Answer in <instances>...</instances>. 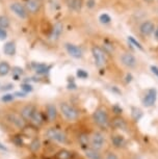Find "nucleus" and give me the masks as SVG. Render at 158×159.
<instances>
[{"instance_id":"obj_45","label":"nucleus","mask_w":158,"mask_h":159,"mask_svg":"<svg viewBox=\"0 0 158 159\" xmlns=\"http://www.w3.org/2000/svg\"><path fill=\"white\" fill-rule=\"evenodd\" d=\"M131 80H132V76H131L130 74H128L127 75V82H130Z\"/></svg>"},{"instance_id":"obj_41","label":"nucleus","mask_w":158,"mask_h":159,"mask_svg":"<svg viewBox=\"0 0 158 159\" xmlns=\"http://www.w3.org/2000/svg\"><path fill=\"white\" fill-rule=\"evenodd\" d=\"M13 88H14L13 84H7V85H4L3 88H1V91H10V89H11Z\"/></svg>"},{"instance_id":"obj_20","label":"nucleus","mask_w":158,"mask_h":159,"mask_svg":"<svg viewBox=\"0 0 158 159\" xmlns=\"http://www.w3.org/2000/svg\"><path fill=\"white\" fill-rule=\"evenodd\" d=\"M82 4H83L82 0H70L69 1V7L75 11H81Z\"/></svg>"},{"instance_id":"obj_21","label":"nucleus","mask_w":158,"mask_h":159,"mask_svg":"<svg viewBox=\"0 0 158 159\" xmlns=\"http://www.w3.org/2000/svg\"><path fill=\"white\" fill-rule=\"evenodd\" d=\"M40 149H41V140L38 139V137H35L30 143V145H29V150H30L32 153H37Z\"/></svg>"},{"instance_id":"obj_28","label":"nucleus","mask_w":158,"mask_h":159,"mask_svg":"<svg viewBox=\"0 0 158 159\" xmlns=\"http://www.w3.org/2000/svg\"><path fill=\"white\" fill-rule=\"evenodd\" d=\"M49 68L47 67L46 65H38L35 67V71H37L38 74H46L48 72Z\"/></svg>"},{"instance_id":"obj_29","label":"nucleus","mask_w":158,"mask_h":159,"mask_svg":"<svg viewBox=\"0 0 158 159\" xmlns=\"http://www.w3.org/2000/svg\"><path fill=\"white\" fill-rule=\"evenodd\" d=\"M13 143L17 147H23V145H24V143H23V139H22V136H21V135L14 136L13 137Z\"/></svg>"},{"instance_id":"obj_40","label":"nucleus","mask_w":158,"mask_h":159,"mask_svg":"<svg viewBox=\"0 0 158 159\" xmlns=\"http://www.w3.org/2000/svg\"><path fill=\"white\" fill-rule=\"evenodd\" d=\"M15 96L19 98H25L26 97V93H21V92H17L15 93Z\"/></svg>"},{"instance_id":"obj_2","label":"nucleus","mask_w":158,"mask_h":159,"mask_svg":"<svg viewBox=\"0 0 158 159\" xmlns=\"http://www.w3.org/2000/svg\"><path fill=\"white\" fill-rule=\"evenodd\" d=\"M93 119L95 123H96L98 126H100V127L105 128L109 124L108 115H107L106 110L104 108H98L95 110V112L93 113Z\"/></svg>"},{"instance_id":"obj_12","label":"nucleus","mask_w":158,"mask_h":159,"mask_svg":"<svg viewBox=\"0 0 158 159\" xmlns=\"http://www.w3.org/2000/svg\"><path fill=\"white\" fill-rule=\"evenodd\" d=\"M35 110H37V108H35L34 105L28 104L23 107L22 110H21V116H22L25 121H31L32 116H34V113L35 112Z\"/></svg>"},{"instance_id":"obj_22","label":"nucleus","mask_w":158,"mask_h":159,"mask_svg":"<svg viewBox=\"0 0 158 159\" xmlns=\"http://www.w3.org/2000/svg\"><path fill=\"white\" fill-rule=\"evenodd\" d=\"M88 143H89V139H88V134H85V133L80 134V136H79V143H80V146H81V148L83 150L88 149Z\"/></svg>"},{"instance_id":"obj_16","label":"nucleus","mask_w":158,"mask_h":159,"mask_svg":"<svg viewBox=\"0 0 158 159\" xmlns=\"http://www.w3.org/2000/svg\"><path fill=\"white\" fill-rule=\"evenodd\" d=\"M84 153H85V156L88 159H102V156L98 150L94 149V148H88L84 150Z\"/></svg>"},{"instance_id":"obj_31","label":"nucleus","mask_w":158,"mask_h":159,"mask_svg":"<svg viewBox=\"0 0 158 159\" xmlns=\"http://www.w3.org/2000/svg\"><path fill=\"white\" fill-rule=\"evenodd\" d=\"M128 41H129L131 44H133L136 48H138L139 50H144V48H142V46L141 45V43H138V42L136 41L133 37H128Z\"/></svg>"},{"instance_id":"obj_7","label":"nucleus","mask_w":158,"mask_h":159,"mask_svg":"<svg viewBox=\"0 0 158 159\" xmlns=\"http://www.w3.org/2000/svg\"><path fill=\"white\" fill-rule=\"evenodd\" d=\"M10 8L13 11V13H15V15H17L21 19H25L27 17V10L21 3H19V2H13V3H11Z\"/></svg>"},{"instance_id":"obj_43","label":"nucleus","mask_w":158,"mask_h":159,"mask_svg":"<svg viewBox=\"0 0 158 159\" xmlns=\"http://www.w3.org/2000/svg\"><path fill=\"white\" fill-rule=\"evenodd\" d=\"M0 151H4V152L7 151V148L4 145H2L1 143H0Z\"/></svg>"},{"instance_id":"obj_34","label":"nucleus","mask_w":158,"mask_h":159,"mask_svg":"<svg viewBox=\"0 0 158 159\" xmlns=\"http://www.w3.org/2000/svg\"><path fill=\"white\" fill-rule=\"evenodd\" d=\"M21 89H23L25 93H30V92H32V86L30 85V84H27V83H23L22 85H21Z\"/></svg>"},{"instance_id":"obj_27","label":"nucleus","mask_w":158,"mask_h":159,"mask_svg":"<svg viewBox=\"0 0 158 159\" xmlns=\"http://www.w3.org/2000/svg\"><path fill=\"white\" fill-rule=\"evenodd\" d=\"M10 26V19L7 16H0V27L7 28Z\"/></svg>"},{"instance_id":"obj_8","label":"nucleus","mask_w":158,"mask_h":159,"mask_svg":"<svg viewBox=\"0 0 158 159\" xmlns=\"http://www.w3.org/2000/svg\"><path fill=\"white\" fill-rule=\"evenodd\" d=\"M104 143H105V139H104L103 134L101 133V132H95L91 139L92 147L96 150H100L103 147Z\"/></svg>"},{"instance_id":"obj_6","label":"nucleus","mask_w":158,"mask_h":159,"mask_svg":"<svg viewBox=\"0 0 158 159\" xmlns=\"http://www.w3.org/2000/svg\"><path fill=\"white\" fill-rule=\"evenodd\" d=\"M121 62L126 68H129V69L135 68L136 65H138V61H136L135 56L129 52H125L121 55Z\"/></svg>"},{"instance_id":"obj_39","label":"nucleus","mask_w":158,"mask_h":159,"mask_svg":"<svg viewBox=\"0 0 158 159\" xmlns=\"http://www.w3.org/2000/svg\"><path fill=\"white\" fill-rule=\"evenodd\" d=\"M106 159H119V158L115 153H108L106 156Z\"/></svg>"},{"instance_id":"obj_11","label":"nucleus","mask_w":158,"mask_h":159,"mask_svg":"<svg viewBox=\"0 0 158 159\" xmlns=\"http://www.w3.org/2000/svg\"><path fill=\"white\" fill-rule=\"evenodd\" d=\"M155 30V25L152 21L148 20V21H145L141 24L139 26V31L142 35H150L154 32Z\"/></svg>"},{"instance_id":"obj_18","label":"nucleus","mask_w":158,"mask_h":159,"mask_svg":"<svg viewBox=\"0 0 158 159\" xmlns=\"http://www.w3.org/2000/svg\"><path fill=\"white\" fill-rule=\"evenodd\" d=\"M3 52L7 55H14L16 53V45L14 42H7L3 46Z\"/></svg>"},{"instance_id":"obj_25","label":"nucleus","mask_w":158,"mask_h":159,"mask_svg":"<svg viewBox=\"0 0 158 159\" xmlns=\"http://www.w3.org/2000/svg\"><path fill=\"white\" fill-rule=\"evenodd\" d=\"M43 115H42V112L38 111V110H35V112L34 113V116H32V119L31 121L34 123V124L37 125H41L42 123H43Z\"/></svg>"},{"instance_id":"obj_19","label":"nucleus","mask_w":158,"mask_h":159,"mask_svg":"<svg viewBox=\"0 0 158 159\" xmlns=\"http://www.w3.org/2000/svg\"><path fill=\"white\" fill-rule=\"evenodd\" d=\"M111 142L114 143V146L115 148H121V147H124V145L126 143V140H125L124 136L122 135H115L111 137Z\"/></svg>"},{"instance_id":"obj_5","label":"nucleus","mask_w":158,"mask_h":159,"mask_svg":"<svg viewBox=\"0 0 158 159\" xmlns=\"http://www.w3.org/2000/svg\"><path fill=\"white\" fill-rule=\"evenodd\" d=\"M7 120L11 123V124H13L15 127H17L18 129H23L25 127V120L21 116L17 115V113H14V112L7 113Z\"/></svg>"},{"instance_id":"obj_15","label":"nucleus","mask_w":158,"mask_h":159,"mask_svg":"<svg viewBox=\"0 0 158 159\" xmlns=\"http://www.w3.org/2000/svg\"><path fill=\"white\" fill-rule=\"evenodd\" d=\"M47 116H48L49 122H54L57 116V110L56 107L53 104H48L47 105Z\"/></svg>"},{"instance_id":"obj_1","label":"nucleus","mask_w":158,"mask_h":159,"mask_svg":"<svg viewBox=\"0 0 158 159\" xmlns=\"http://www.w3.org/2000/svg\"><path fill=\"white\" fill-rule=\"evenodd\" d=\"M61 111L68 121H76L79 118V111L67 102L61 103Z\"/></svg>"},{"instance_id":"obj_23","label":"nucleus","mask_w":158,"mask_h":159,"mask_svg":"<svg viewBox=\"0 0 158 159\" xmlns=\"http://www.w3.org/2000/svg\"><path fill=\"white\" fill-rule=\"evenodd\" d=\"M11 67L7 61H2L0 62V76H5L10 73Z\"/></svg>"},{"instance_id":"obj_42","label":"nucleus","mask_w":158,"mask_h":159,"mask_svg":"<svg viewBox=\"0 0 158 159\" xmlns=\"http://www.w3.org/2000/svg\"><path fill=\"white\" fill-rule=\"evenodd\" d=\"M151 70H152V72H153L155 75H156V76H158V68L157 67H154V66H152Z\"/></svg>"},{"instance_id":"obj_10","label":"nucleus","mask_w":158,"mask_h":159,"mask_svg":"<svg viewBox=\"0 0 158 159\" xmlns=\"http://www.w3.org/2000/svg\"><path fill=\"white\" fill-rule=\"evenodd\" d=\"M65 50L69 54L72 56L74 58H81L82 57V50L80 49L78 46L74 44H70V43H67L65 45Z\"/></svg>"},{"instance_id":"obj_24","label":"nucleus","mask_w":158,"mask_h":159,"mask_svg":"<svg viewBox=\"0 0 158 159\" xmlns=\"http://www.w3.org/2000/svg\"><path fill=\"white\" fill-rule=\"evenodd\" d=\"M131 116H132V119L135 122L139 121V120L142 119V110L138 109V108H136V107H132V109H131Z\"/></svg>"},{"instance_id":"obj_47","label":"nucleus","mask_w":158,"mask_h":159,"mask_svg":"<svg viewBox=\"0 0 158 159\" xmlns=\"http://www.w3.org/2000/svg\"><path fill=\"white\" fill-rule=\"evenodd\" d=\"M144 1H146V2H148V3H151L153 0H144Z\"/></svg>"},{"instance_id":"obj_13","label":"nucleus","mask_w":158,"mask_h":159,"mask_svg":"<svg viewBox=\"0 0 158 159\" xmlns=\"http://www.w3.org/2000/svg\"><path fill=\"white\" fill-rule=\"evenodd\" d=\"M25 7L30 14H37L41 8V2L40 0H27Z\"/></svg>"},{"instance_id":"obj_26","label":"nucleus","mask_w":158,"mask_h":159,"mask_svg":"<svg viewBox=\"0 0 158 159\" xmlns=\"http://www.w3.org/2000/svg\"><path fill=\"white\" fill-rule=\"evenodd\" d=\"M71 153L67 150H61L57 154H56V159H70Z\"/></svg>"},{"instance_id":"obj_37","label":"nucleus","mask_w":158,"mask_h":159,"mask_svg":"<svg viewBox=\"0 0 158 159\" xmlns=\"http://www.w3.org/2000/svg\"><path fill=\"white\" fill-rule=\"evenodd\" d=\"M86 5H88V8H93L95 5H96V1H95V0H88Z\"/></svg>"},{"instance_id":"obj_17","label":"nucleus","mask_w":158,"mask_h":159,"mask_svg":"<svg viewBox=\"0 0 158 159\" xmlns=\"http://www.w3.org/2000/svg\"><path fill=\"white\" fill-rule=\"evenodd\" d=\"M62 30H64V26H62V24L61 22H57L54 25V27H53L51 38L53 39V40H58L59 37H61V34H62Z\"/></svg>"},{"instance_id":"obj_3","label":"nucleus","mask_w":158,"mask_h":159,"mask_svg":"<svg viewBox=\"0 0 158 159\" xmlns=\"http://www.w3.org/2000/svg\"><path fill=\"white\" fill-rule=\"evenodd\" d=\"M92 53H93V57L95 61V65L98 68H102L106 64V55H105V51L103 49H101L100 47L95 46L92 49Z\"/></svg>"},{"instance_id":"obj_46","label":"nucleus","mask_w":158,"mask_h":159,"mask_svg":"<svg viewBox=\"0 0 158 159\" xmlns=\"http://www.w3.org/2000/svg\"><path fill=\"white\" fill-rule=\"evenodd\" d=\"M68 89H76V85L74 84V83H73V84H69V85H68Z\"/></svg>"},{"instance_id":"obj_14","label":"nucleus","mask_w":158,"mask_h":159,"mask_svg":"<svg viewBox=\"0 0 158 159\" xmlns=\"http://www.w3.org/2000/svg\"><path fill=\"white\" fill-rule=\"evenodd\" d=\"M112 126L117 129H120V130H123V131H126L127 130V123L125 121L124 119L120 118V116H117L112 120Z\"/></svg>"},{"instance_id":"obj_30","label":"nucleus","mask_w":158,"mask_h":159,"mask_svg":"<svg viewBox=\"0 0 158 159\" xmlns=\"http://www.w3.org/2000/svg\"><path fill=\"white\" fill-rule=\"evenodd\" d=\"M99 20H100V22L101 23H103V24H108L110 23V21H111V18L109 17V15H107V14H102L101 16L99 17Z\"/></svg>"},{"instance_id":"obj_35","label":"nucleus","mask_w":158,"mask_h":159,"mask_svg":"<svg viewBox=\"0 0 158 159\" xmlns=\"http://www.w3.org/2000/svg\"><path fill=\"white\" fill-rule=\"evenodd\" d=\"M7 37V30L4 28L0 27V40H5Z\"/></svg>"},{"instance_id":"obj_38","label":"nucleus","mask_w":158,"mask_h":159,"mask_svg":"<svg viewBox=\"0 0 158 159\" xmlns=\"http://www.w3.org/2000/svg\"><path fill=\"white\" fill-rule=\"evenodd\" d=\"M13 71H14L15 74H18V75H22L23 74V70L21 68H19V67H15L13 69Z\"/></svg>"},{"instance_id":"obj_44","label":"nucleus","mask_w":158,"mask_h":159,"mask_svg":"<svg viewBox=\"0 0 158 159\" xmlns=\"http://www.w3.org/2000/svg\"><path fill=\"white\" fill-rule=\"evenodd\" d=\"M154 35H155V38H156V40H158V27L154 30Z\"/></svg>"},{"instance_id":"obj_9","label":"nucleus","mask_w":158,"mask_h":159,"mask_svg":"<svg viewBox=\"0 0 158 159\" xmlns=\"http://www.w3.org/2000/svg\"><path fill=\"white\" fill-rule=\"evenodd\" d=\"M156 99H157V91L155 89H149L147 95L145 96L144 100H142V103L147 107L153 106L155 104V102H156Z\"/></svg>"},{"instance_id":"obj_4","label":"nucleus","mask_w":158,"mask_h":159,"mask_svg":"<svg viewBox=\"0 0 158 159\" xmlns=\"http://www.w3.org/2000/svg\"><path fill=\"white\" fill-rule=\"evenodd\" d=\"M46 136L47 139H51V140H55L59 143H67V136L62 131L58 130L56 128H49L48 130L46 131Z\"/></svg>"},{"instance_id":"obj_33","label":"nucleus","mask_w":158,"mask_h":159,"mask_svg":"<svg viewBox=\"0 0 158 159\" xmlns=\"http://www.w3.org/2000/svg\"><path fill=\"white\" fill-rule=\"evenodd\" d=\"M14 98H15V96H14V95H11V94H7V95H4V96H2L1 100L3 101V102H11V101H13V100H14Z\"/></svg>"},{"instance_id":"obj_32","label":"nucleus","mask_w":158,"mask_h":159,"mask_svg":"<svg viewBox=\"0 0 158 159\" xmlns=\"http://www.w3.org/2000/svg\"><path fill=\"white\" fill-rule=\"evenodd\" d=\"M77 76H78L80 79H86V78L88 77V74L86 71L82 70V69H79V70H77Z\"/></svg>"},{"instance_id":"obj_36","label":"nucleus","mask_w":158,"mask_h":159,"mask_svg":"<svg viewBox=\"0 0 158 159\" xmlns=\"http://www.w3.org/2000/svg\"><path fill=\"white\" fill-rule=\"evenodd\" d=\"M112 110H114V112L117 113V115H121L122 111H123V109H122L119 105H115V106L112 107Z\"/></svg>"}]
</instances>
